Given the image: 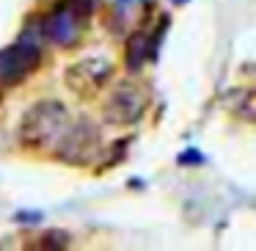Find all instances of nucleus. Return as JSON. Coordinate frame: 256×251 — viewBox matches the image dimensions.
Segmentation results:
<instances>
[{"label": "nucleus", "instance_id": "1", "mask_svg": "<svg viewBox=\"0 0 256 251\" xmlns=\"http://www.w3.org/2000/svg\"><path fill=\"white\" fill-rule=\"evenodd\" d=\"M69 127H72V119L66 108L56 100H44L22 116L20 138L30 149H58Z\"/></svg>", "mask_w": 256, "mask_h": 251}, {"label": "nucleus", "instance_id": "2", "mask_svg": "<svg viewBox=\"0 0 256 251\" xmlns=\"http://www.w3.org/2000/svg\"><path fill=\"white\" fill-rule=\"evenodd\" d=\"M86 23H88V3L86 0H66L50 17L42 23V34L58 47H72L80 39Z\"/></svg>", "mask_w": 256, "mask_h": 251}, {"label": "nucleus", "instance_id": "3", "mask_svg": "<svg viewBox=\"0 0 256 251\" xmlns=\"http://www.w3.org/2000/svg\"><path fill=\"white\" fill-rule=\"evenodd\" d=\"M102 149V135L100 127H96L91 119H80V122H72L69 133L64 135L61 146H58V157L64 163H72V166H86L91 163Z\"/></svg>", "mask_w": 256, "mask_h": 251}, {"label": "nucleus", "instance_id": "4", "mask_svg": "<svg viewBox=\"0 0 256 251\" xmlns=\"http://www.w3.org/2000/svg\"><path fill=\"white\" fill-rule=\"evenodd\" d=\"M144 111H146V91L135 83H118L108 97L102 116L113 127H124V124L138 122L144 116Z\"/></svg>", "mask_w": 256, "mask_h": 251}, {"label": "nucleus", "instance_id": "5", "mask_svg": "<svg viewBox=\"0 0 256 251\" xmlns=\"http://www.w3.org/2000/svg\"><path fill=\"white\" fill-rule=\"evenodd\" d=\"M113 78V64L102 56L80 58L78 64L66 69V86L80 97H91Z\"/></svg>", "mask_w": 256, "mask_h": 251}, {"label": "nucleus", "instance_id": "6", "mask_svg": "<svg viewBox=\"0 0 256 251\" xmlns=\"http://www.w3.org/2000/svg\"><path fill=\"white\" fill-rule=\"evenodd\" d=\"M39 58H42L39 45L30 42L28 36H22L17 45H8L0 50V80L3 83H20L39 67Z\"/></svg>", "mask_w": 256, "mask_h": 251}, {"label": "nucleus", "instance_id": "7", "mask_svg": "<svg viewBox=\"0 0 256 251\" xmlns=\"http://www.w3.org/2000/svg\"><path fill=\"white\" fill-rule=\"evenodd\" d=\"M149 56H152L149 53V34L135 31V34L127 39V64H130V69H138Z\"/></svg>", "mask_w": 256, "mask_h": 251}, {"label": "nucleus", "instance_id": "8", "mask_svg": "<svg viewBox=\"0 0 256 251\" xmlns=\"http://www.w3.org/2000/svg\"><path fill=\"white\" fill-rule=\"evenodd\" d=\"M234 100H237V102H234V111H237L240 116L256 122V94H254V91H237Z\"/></svg>", "mask_w": 256, "mask_h": 251}, {"label": "nucleus", "instance_id": "9", "mask_svg": "<svg viewBox=\"0 0 256 251\" xmlns=\"http://www.w3.org/2000/svg\"><path fill=\"white\" fill-rule=\"evenodd\" d=\"M176 3H184V0H176Z\"/></svg>", "mask_w": 256, "mask_h": 251}]
</instances>
